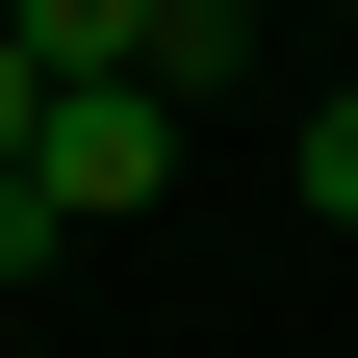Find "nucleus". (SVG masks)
<instances>
[{"instance_id": "3", "label": "nucleus", "mask_w": 358, "mask_h": 358, "mask_svg": "<svg viewBox=\"0 0 358 358\" xmlns=\"http://www.w3.org/2000/svg\"><path fill=\"white\" fill-rule=\"evenodd\" d=\"M282 179H307V231H358V77L307 103V154H282Z\"/></svg>"}, {"instance_id": "2", "label": "nucleus", "mask_w": 358, "mask_h": 358, "mask_svg": "<svg viewBox=\"0 0 358 358\" xmlns=\"http://www.w3.org/2000/svg\"><path fill=\"white\" fill-rule=\"evenodd\" d=\"M0 52L52 77V103H103V77H154V0H0Z\"/></svg>"}, {"instance_id": "4", "label": "nucleus", "mask_w": 358, "mask_h": 358, "mask_svg": "<svg viewBox=\"0 0 358 358\" xmlns=\"http://www.w3.org/2000/svg\"><path fill=\"white\" fill-rule=\"evenodd\" d=\"M52 256H77V231H52V179H0V282H52Z\"/></svg>"}, {"instance_id": "5", "label": "nucleus", "mask_w": 358, "mask_h": 358, "mask_svg": "<svg viewBox=\"0 0 358 358\" xmlns=\"http://www.w3.org/2000/svg\"><path fill=\"white\" fill-rule=\"evenodd\" d=\"M26 154H52V77H26V52H0V179H26Z\"/></svg>"}, {"instance_id": "1", "label": "nucleus", "mask_w": 358, "mask_h": 358, "mask_svg": "<svg viewBox=\"0 0 358 358\" xmlns=\"http://www.w3.org/2000/svg\"><path fill=\"white\" fill-rule=\"evenodd\" d=\"M26 179H52V231H128V205L179 179V103H154V77H103V103H52V154H26Z\"/></svg>"}]
</instances>
